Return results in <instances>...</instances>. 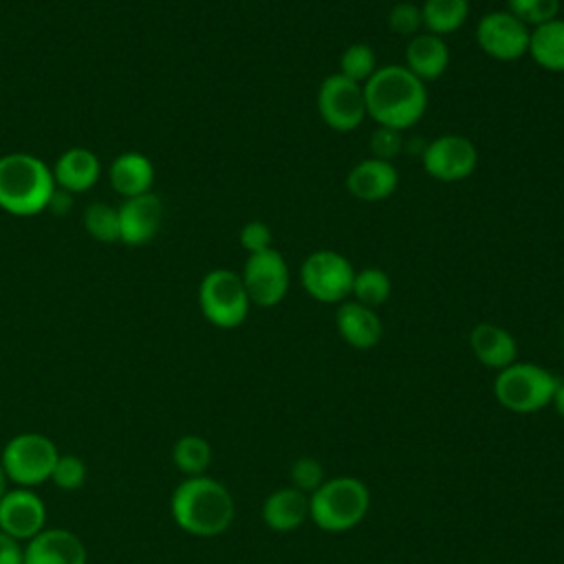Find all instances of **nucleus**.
I'll list each match as a JSON object with an SVG mask.
<instances>
[{"instance_id": "nucleus-3", "label": "nucleus", "mask_w": 564, "mask_h": 564, "mask_svg": "<svg viewBox=\"0 0 564 564\" xmlns=\"http://www.w3.org/2000/svg\"><path fill=\"white\" fill-rule=\"evenodd\" d=\"M57 192L53 170L31 152L0 156V209L11 216H37Z\"/></svg>"}, {"instance_id": "nucleus-6", "label": "nucleus", "mask_w": 564, "mask_h": 564, "mask_svg": "<svg viewBox=\"0 0 564 564\" xmlns=\"http://www.w3.org/2000/svg\"><path fill=\"white\" fill-rule=\"evenodd\" d=\"M198 306L203 317L223 330L242 326L249 315L251 300L242 278L234 269H212L198 284Z\"/></svg>"}, {"instance_id": "nucleus-17", "label": "nucleus", "mask_w": 564, "mask_h": 564, "mask_svg": "<svg viewBox=\"0 0 564 564\" xmlns=\"http://www.w3.org/2000/svg\"><path fill=\"white\" fill-rule=\"evenodd\" d=\"M24 564H86V546L66 529H42L26 542Z\"/></svg>"}, {"instance_id": "nucleus-12", "label": "nucleus", "mask_w": 564, "mask_h": 564, "mask_svg": "<svg viewBox=\"0 0 564 564\" xmlns=\"http://www.w3.org/2000/svg\"><path fill=\"white\" fill-rule=\"evenodd\" d=\"M531 29L507 9L485 13L474 31L478 48L498 62H516L529 51Z\"/></svg>"}, {"instance_id": "nucleus-34", "label": "nucleus", "mask_w": 564, "mask_h": 564, "mask_svg": "<svg viewBox=\"0 0 564 564\" xmlns=\"http://www.w3.org/2000/svg\"><path fill=\"white\" fill-rule=\"evenodd\" d=\"M238 242L247 251V256L260 253L273 247V231L264 220H249L240 227Z\"/></svg>"}, {"instance_id": "nucleus-15", "label": "nucleus", "mask_w": 564, "mask_h": 564, "mask_svg": "<svg viewBox=\"0 0 564 564\" xmlns=\"http://www.w3.org/2000/svg\"><path fill=\"white\" fill-rule=\"evenodd\" d=\"M399 187V172L394 163L366 156L357 161L346 174V189L361 203H379L390 198Z\"/></svg>"}, {"instance_id": "nucleus-23", "label": "nucleus", "mask_w": 564, "mask_h": 564, "mask_svg": "<svg viewBox=\"0 0 564 564\" xmlns=\"http://www.w3.org/2000/svg\"><path fill=\"white\" fill-rule=\"evenodd\" d=\"M527 55L549 73H564V18L533 26Z\"/></svg>"}, {"instance_id": "nucleus-28", "label": "nucleus", "mask_w": 564, "mask_h": 564, "mask_svg": "<svg viewBox=\"0 0 564 564\" xmlns=\"http://www.w3.org/2000/svg\"><path fill=\"white\" fill-rule=\"evenodd\" d=\"M84 227L97 242H119V212L101 200L90 203L84 212Z\"/></svg>"}, {"instance_id": "nucleus-25", "label": "nucleus", "mask_w": 564, "mask_h": 564, "mask_svg": "<svg viewBox=\"0 0 564 564\" xmlns=\"http://www.w3.org/2000/svg\"><path fill=\"white\" fill-rule=\"evenodd\" d=\"M392 293V280L390 275L379 267H364L355 271L352 280V293L350 297L359 304H366L370 308H379L388 302Z\"/></svg>"}, {"instance_id": "nucleus-31", "label": "nucleus", "mask_w": 564, "mask_h": 564, "mask_svg": "<svg viewBox=\"0 0 564 564\" xmlns=\"http://www.w3.org/2000/svg\"><path fill=\"white\" fill-rule=\"evenodd\" d=\"M289 478H291V487L300 489L302 494L311 496L315 489H319L326 480L324 474V465L317 458L311 456H300L291 469H289Z\"/></svg>"}, {"instance_id": "nucleus-35", "label": "nucleus", "mask_w": 564, "mask_h": 564, "mask_svg": "<svg viewBox=\"0 0 564 564\" xmlns=\"http://www.w3.org/2000/svg\"><path fill=\"white\" fill-rule=\"evenodd\" d=\"M0 564H24V546L0 529Z\"/></svg>"}, {"instance_id": "nucleus-24", "label": "nucleus", "mask_w": 564, "mask_h": 564, "mask_svg": "<svg viewBox=\"0 0 564 564\" xmlns=\"http://www.w3.org/2000/svg\"><path fill=\"white\" fill-rule=\"evenodd\" d=\"M423 31L445 37L460 31L469 18V0H423Z\"/></svg>"}, {"instance_id": "nucleus-7", "label": "nucleus", "mask_w": 564, "mask_h": 564, "mask_svg": "<svg viewBox=\"0 0 564 564\" xmlns=\"http://www.w3.org/2000/svg\"><path fill=\"white\" fill-rule=\"evenodd\" d=\"M355 267L335 249L311 251L300 264V284L306 295L322 304H341L352 293Z\"/></svg>"}, {"instance_id": "nucleus-30", "label": "nucleus", "mask_w": 564, "mask_h": 564, "mask_svg": "<svg viewBox=\"0 0 564 564\" xmlns=\"http://www.w3.org/2000/svg\"><path fill=\"white\" fill-rule=\"evenodd\" d=\"M388 29L397 35L403 37H412L416 33L423 31V18H421V4H414L410 0H401L397 4H392V9L388 11Z\"/></svg>"}, {"instance_id": "nucleus-32", "label": "nucleus", "mask_w": 564, "mask_h": 564, "mask_svg": "<svg viewBox=\"0 0 564 564\" xmlns=\"http://www.w3.org/2000/svg\"><path fill=\"white\" fill-rule=\"evenodd\" d=\"M51 480L55 482V487L64 489V491H75L84 485L86 480V465L79 456L73 454H59Z\"/></svg>"}, {"instance_id": "nucleus-29", "label": "nucleus", "mask_w": 564, "mask_h": 564, "mask_svg": "<svg viewBox=\"0 0 564 564\" xmlns=\"http://www.w3.org/2000/svg\"><path fill=\"white\" fill-rule=\"evenodd\" d=\"M507 11L529 29L540 26L560 15L562 0H505Z\"/></svg>"}, {"instance_id": "nucleus-8", "label": "nucleus", "mask_w": 564, "mask_h": 564, "mask_svg": "<svg viewBox=\"0 0 564 564\" xmlns=\"http://www.w3.org/2000/svg\"><path fill=\"white\" fill-rule=\"evenodd\" d=\"M57 458L59 452L48 436L37 432H24L13 436L4 445L0 463L9 480L22 487H33L44 480H51Z\"/></svg>"}, {"instance_id": "nucleus-11", "label": "nucleus", "mask_w": 564, "mask_h": 564, "mask_svg": "<svg viewBox=\"0 0 564 564\" xmlns=\"http://www.w3.org/2000/svg\"><path fill=\"white\" fill-rule=\"evenodd\" d=\"M421 165L427 176L441 183H458L478 167V150L463 134L447 132L432 139L421 152Z\"/></svg>"}, {"instance_id": "nucleus-2", "label": "nucleus", "mask_w": 564, "mask_h": 564, "mask_svg": "<svg viewBox=\"0 0 564 564\" xmlns=\"http://www.w3.org/2000/svg\"><path fill=\"white\" fill-rule=\"evenodd\" d=\"M174 522L189 535L214 538L225 533L236 513L229 489L209 476L185 478L170 498Z\"/></svg>"}, {"instance_id": "nucleus-1", "label": "nucleus", "mask_w": 564, "mask_h": 564, "mask_svg": "<svg viewBox=\"0 0 564 564\" xmlns=\"http://www.w3.org/2000/svg\"><path fill=\"white\" fill-rule=\"evenodd\" d=\"M366 115L375 126L405 132L414 128L427 110V84L403 64L379 66L364 84Z\"/></svg>"}, {"instance_id": "nucleus-14", "label": "nucleus", "mask_w": 564, "mask_h": 564, "mask_svg": "<svg viewBox=\"0 0 564 564\" xmlns=\"http://www.w3.org/2000/svg\"><path fill=\"white\" fill-rule=\"evenodd\" d=\"M46 507L31 489H13L0 498V529L15 540H31L44 529Z\"/></svg>"}, {"instance_id": "nucleus-33", "label": "nucleus", "mask_w": 564, "mask_h": 564, "mask_svg": "<svg viewBox=\"0 0 564 564\" xmlns=\"http://www.w3.org/2000/svg\"><path fill=\"white\" fill-rule=\"evenodd\" d=\"M403 145H405L403 132H399L394 128H386V126H375V130L370 132V139H368L370 156L390 161V163L401 154Z\"/></svg>"}, {"instance_id": "nucleus-36", "label": "nucleus", "mask_w": 564, "mask_h": 564, "mask_svg": "<svg viewBox=\"0 0 564 564\" xmlns=\"http://www.w3.org/2000/svg\"><path fill=\"white\" fill-rule=\"evenodd\" d=\"M551 405L555 408L557 416L564 419V381H560V386L555 388V394H553V399H551Z\"/></svg>"}, {"instance_id": "nucleus-5", "label": "nucleus", "mask_w": 564, "mask_h": 564, "mask_svg": "<svg viewBox=\"0 0 564 564\" xmlns=\"http://www.w3.org/2000/svg\"><path fill=\"white\" fill-rule=\"evenodd\" d=\"M560 381L562 379L544 366L531 361H513L511 366L498 370L494 379V397L509 412L533 414L551 405Z\"/></svg>"}, {"instance_id": "nucleus-10", "label": "nucleus", "mask_w": 564, "mask_h": 564, "mask_svg": "<svg viewBox=\"0 0 564 564\" xmlns=\"http://www.w3.org/2000/svg\"><path fill=\"white\" fill-rule=\"evenodd\" d=\"M240 278L251 304L260 308L278 306L291 286L289 264L275 247L247 256Z\"/></svg>"}, {"instance_id": "nucleus-21", "label": "nucleus", "mask_w": 564, "mask_h": 564, "mask_svg": "<svg viewBox=\"0 0 564 564\" xmlns=\"http://www.w3.org/2000/svg\"><path fill=\"white\" fill-rule=\"evenodd\" d=\"M154 178H156L154 163L145 154L134 150L121 152L119 156H115V161L108 167V181L112 189L123 198L152 192Z\"/></svg>"}, {"instance_id": "nucleus-4", "label": "nucleus", "mask_w": 564, "mask_h": 564, "mask_svg": "<svg viewBox=\"0 0 564 564\" xmlns=\"http://www.w3.org/2000/svg\"><path fill=\"white\" fill-rule=\"evenodd\" d=\"M370 509V491L355 476L326 478L319 489L308 496V518L328 533L355 529Z\"/></svg>"}, {"instance_id": "nucleus-9", "label": "nucleus", "mask_w": 564, "mask_h": 564, "mask_svg": "<svg viewBox=\"0 0 564 564\" xmlns=\"http://www.w3.org/2000/svg\"><path fill=\"white\" fill-rule=\"evenodd\" d=\"M315 104L319 119L335 132H352L368 117L364 86L339 73H330L322 79Z\"/></svg>"}, {"instance_id": "nucleus-20", "label": "nucleus", "mask_w": 564, "mask_h": 564, "mask_svg": "<svg viewBox=\"0 0 564 564\" xmlns=\"http://www.w3.org/2000/svg\"><path fill=\"white\" fill-rule=\"evenodd\" d=\"M469 348L474 357L491 370H502L518 361V341L516 337L491 322H480L469 333Z\"/></svg>"}, {"instance_id": "nucleus-13", "label": "nucleus", "mask_w": 564, "mask_h": 564, "mask_svg": "<svg viewBox=\"0 0 564 564\" xmlns=\"http://www.w3.org/2000/svg\"><path fill=\"white\" fill-rule=\"evenodd\" d=\"M119 212V242L141 247L156 238L163 225V203L154 192L123 198Z\"/></svg>"}, {"instance_id": "nucleus-26", "label": "nucleus", "mask_w": 564, "mask_h": 564, "mask_svg": "<svg viewBox=\"0 0 564 564\" xmlns=\"http://www.w3.org/2000/svg\"><path fill=\"white\" fill-rule=\"evenodd\" d=\"M172 460L187 478L203 476L212 465V445L198 434H185L174 443Z\"/></svg>"}, {"instance_id": "nucleus-16", "label": "nucleus", "mask_w": 564, "mask_h": 564, "mask_svg": "<svg viewBox=\"0 0 564 564\" xmlns=\"http://www.w3.org/2000/svg\"><path fill=\"white\" fill-rule=\"evenodd\" d=\"M335 326L339 337L357 350H370L383 337V322L377 308H370L355 300H344L341 304H337Z\"/></svg>"}, {"instance_id": "nucleus-27", "label": "nucleus", "mask_w": 564, "mask_h": 564, "mask_svg": "<svg viewBox=\"0 0 564 564\" xmlns=\"http://www.w3.org/2000/svg\"><path fill=\"white\" fill-rule=\"evenodd\" d=\"M377 68H379V62H377L375 48L366 42H352L339 55L337 73L344 75L346 79L364 86L377 73Z\"/></svg>"}, {"instance_id": "nucleus-22", "label": "nucleus", "mask_w": 564, "mask_h": 564, "mask_svg": "<svg viewBox=\"0 0 564 564\" xmlns=\"http://www.w3.org/2000/svg\"><path fill=\"white\" fill-rule=\"evenodd\" d=\"M308 518V496L295 487H280L262 502V522L275 533L300 529Z\"/></svg>"}, {"instance_id": "nucleus-18", "label": "nucleus", "mask_w": 564, "mask_h": 564, "mask_svg": "<svg viewBox=\"0 0 564 564\" xmlns=\"http://www.w3.org/2000/svg\"><path fill=\"white\" fill-rule=\"evenodd\" d=\"M449 57L452 55L445 37L421 31L408 40L403 51V66L421 82L430 84L445 75V70L449 68Z\"/></svg>"}, {"instance_id": "nucleus-37", "label": "nucleus", "mask_w": 564, "mask_h": 564, "mask_svg": "<svg viewBox=\"0 0 564 564\" xmlns=\"http://www.w3.org/2000/svg\"><path fill=\"white\" fill-rule=\"evenodd\" d=\"M7 471H4V467H2V463H0V498L7 494Z\"/></svg>"}, {"instance_id": "nucleus-19", "label": "nucleus", "mask_w": 564, "mask_h": 564, "mask_svg": "<svg viewBox=\"0 0 564 564\" xmlns=\"http://www.w3.org/2000/svg\"><path fill=\"white\" fill-rule=\"evenodd\" d=\"M51 170L57 189L66 194L88 192L101 176V163L97 154L79 145L64 150Z\"/></svg>"}]
</instances>
